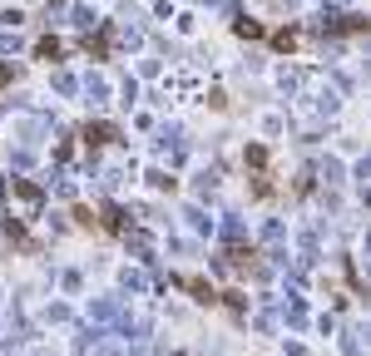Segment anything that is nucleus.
I'll use <instances>...</instances> for the list:
<instances>
[{"label":"nucleus","mask_w":371,"mask_h":356,"mask_svg":"<svg viewBox=\"0 0 371 356\" xmlns=\"http://www.w3.org/2000/svg\"><path fill=\"white\" fill-rule=\"evenodd\" d=\"M114 134H119V129H114V124H94V129H89V124H84V144H89V149H99V144H109V139H114Z\"/></svg>","instance_id":"obj_1"},{"label":"nucleus","mask_w":371,"mask_h":356,"mask_svg":"<svg viewBox=\"0 0 371 356\" xmlns=\"http://www.w3.org/2000/svg\"><path fill=\"white\" fill-rule=\"evenodd\" d=\"M248 158H252V163H268V149H248ZM252 184H257V193H268V173H257Z\"/></svg>","instance_id":"obj_2"},{"label":"nucleus","mask_w":371,"mask_h":356,"mask_svg":"<svg viewBox=\"0 0 371 356\" xmlns=\"http://www.w3.org/2000/svg\"><path fill=\"white\" fill-rule=\"evenodd\" d=\"M35 54H40V59H55V54H60V40H40Z\"/></svg>","instance_id":"obj_3"}]
</instances>
